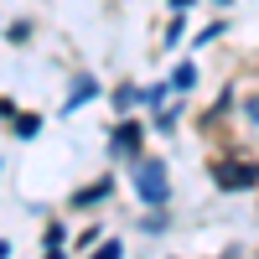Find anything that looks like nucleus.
<instances>
[{"label":"nucleus","instance_id":"obj_1","mask_svg":"<svg viewBox=\"0 0 259 259\" xmlns=\"http://www.w3.org/2000/svg\"><path fill=\"white\" fill-rule=\"evenodd\" d=\"M135 192H140L150 207H166V197H171L166 166H161V161H140V166H135Z\"/></svg>","mask_w":259,"mask_h":259},{"label":"nucleus","instance_id":"obj_2","mask_svg":"<svg viewBox=\"0 0 259 259\" xmlns=\"http://www.w3.org/2000/svg\"><path fill=\"white\" fill-rule=\"evenodd\" d=\"M254 171L249 166H218V187H249Z\"/></svg>","mask_w":259,"mask_h":259},{"label":"nucleus","instance_id":"obj_3","mask_svg":"<svg viewBox=\"0 0 259 259\" xmlns=\"http://www.w3.org/2000/svg\"><path fill=\"white\" fill-rule=\"evenodd\" d=\"M104 197H109V177H104V182H94V187H83L73 202H78V207H89V202H104Z\"/></svg>","mask_w":259,"mask_h":259},{"label":"nucleus","instance_id":"obj_4","mask_svg":"<svg viewBox=\"0 0 259 259\" xmlns=\"http://www.w3.org/2000/svg\"><path fill=\"white\" fill-rule=\"evenodd\" d=\"M192 83H197V68H192V62H187V68H177V73H171V89H192Z\"/></svg>","mask_w":259,"mask_h":259},{"label":"nucleus","instance_id":"obj_5","mask_svg":"<svg viewBox=\"0 0 259 259\" xmlns=\"http://www.w3.org/2000/svg\"><path fill=\"white\" fill-rule=\"evenodd\" d=\"M99 89H94V78H78L73 83V99H68V109H73V104H83V99H94Z\"/></svg>","mask_w":259,"mask_h":259},{"label":"nucleus","instance_id":"obj_6","mask_svg":"<svg viewBox=\"0 0 259 259\" xmlns=\"http://www.w3.org/2000/svg\"><path fill=\"white\" fill-rule=\"evenodd\" d=\"M135 135H140V124H119V135H114V150H130V145H135Z\"/></svg>","mask_w":259,"mask_h":259}]
</instances>
